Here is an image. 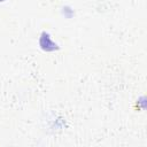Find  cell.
I'll return each mask as SVG.
<instances>
[{
    "instance_id": "3957f363",
    "label": "cell",
    "mask_w": 147,
    "mask_h": 147,
    "mask_svg": "<svg viewBox=\"0 0 147 147\" xmlns=\"http://www.w3.org/2000/svg\"><path fill=\"white\" fill-rule=\"evenodd\" d=\"M2 1H5V0H0V2H2Z\"/></svg>"
},
{
    "instance_id": "6da1fadb",
    "label": "cell",
    "mask_w": 147,
    "mask_h": 147,
    "mask_svg": "<svg viewBox=\"0 0 147 147\" xmlns=\"http://www.w3.org/2000/svg\"><path fill=\"white\" fill-rule=\"evenodd\" d=\"M39 46L45 52H54L59 49V45L53 40L52 36L46 31H44L39 37Z\"/></svg>"
},
{
    "instance_id": "7a4b0ae2",
    "label": "cell",
    "mask_w": 147,
    "mask_h": 147,
    "mask_svg": "<svg viewBox=\"0 0 147 147\" xmlns=\"http://www.w3.org/2000/svg\"><path fill=\"white\" fill-rule=\"evenodd\" d=\"M62 9H63V10H62V14H63L65 17L70 18V17L74 15V9H72L71 7H69V6H65V7H63Z\"/></svg>"
}]
</instances>
